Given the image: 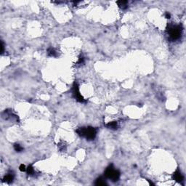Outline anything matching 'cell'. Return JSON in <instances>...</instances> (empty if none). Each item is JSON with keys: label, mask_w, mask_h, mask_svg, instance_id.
<instances>
[{"label": "cell", "mask_w": 186, "mask_h": 186, "mask_svg": "<svg viewBox=\"0 0 186 186\" xmlns=\"http://www.w3.org/2000/svg\"><path fill=\"white\" fill-rule=\"evenodd\" d=\"M47 54L49 56H51V57H57L58 56V53H57L56 50L52 47H50L47 50Z\"/></svg>", "instance_id": "cell-9"}, {"label": "cell", "mask_w": 186, "mask_h": 186, "mask_svg": "<svg viewBox=\"0 0 186 186\" xmlns=\"http://www.w3.org/2000/svg\"><path fill=\"white\" fill-rule=\"evenodd\" d=\"M13 179H14V175H13L12 173H9V174L6 175L4 177L3 181L5 182V183H10L12 182Z\"/></svg>", "instance_id": "cell-7"}, {"label": "cell", "mask_w": 186, "mask_h": 186, "mask_svg": "<svg viewBox=\"0 0 186 186\" xmlns=\"http://www.w3.org/2000/svg\"><path fill=\"white\" fill-rule=\"evenodd\" d=\"M2 117L4 119H11V120H16V121H18V117L17 115L12 114V112L11 111H9V110H5L4 112L2 114Z\"/></svg>", "instance_id": "cell-5"}, {"label": "cell", "mask_w": 186, "mask_h": 186, "mask_svg": "<svg viewBox=\"0 0 186 186\" xmlns=\"http://www.w3.org/2000/svg\"><path fill=\"white\" fill-rule=\"evenodd\" d=\"M14 149L17 152H22L23 151V148L21 147V145H20L19 144H15L14 145Z\"/></svg>", "instance_id": "cell-12"}, {"label": "cell", "mask_w": 186, "mask_h": 186, "mask_svg": "<svg viewBox=\"0 0 186 186\" xmlns=\"http://www.w3.org/2000/svg\"><path fill=\"white\" fill-rule=\"evenodd\" d=\"M105 126L111 129H118V123L116 122H111L107 124H105Z\"/></svg>", "instance_id": "cell-8"}, {"label": "cell", "mask_w": 186, "mask_h": 186, "mask_svg": "<svg viewBox=\"0 0 186 186\" xmlns=\"http://www.w3.org/2000/svg\"><path fill=\"white\" fill-rule=\"evenodd\" d=\"M26 171H27V173L29 174V175H33L34 174V169L32 166H29Z\"/></svg>", "instance_id": "cell-13"}, {"label": "cell", "mask_w": 186, "mask_h": 186, "mask_svg": "<svg viewBox=\"0 0 186 186\" xmlns=\"http://www.w3.org/2000/svg\"><path fill=\"white\" fill-rule=\"evenodd\" d=\"M96 186H106L107 184H106V183H105V180L103 178V177H99V178H97V180H96V181H95V183H94Z\"/></svg>", "instance_id": "cell-11"}, {"label": "cell", "mask_w": 186, "mask_h": 186, "mask_svg": "<svg viewBox=\"0 0 186 186\" xmlns=\"http://www.w3.org/2000/svg\"><path fill=\"white\" fill-rule=\"evenodd\" d=\"M72 93H73V97L79 102L80 103H84L86 102V100L82 96V94H80L79 92V86L77 84V83H74L73 86V89H72Z\"/></svg>", "instance_id": "cell-4"}, {"label": "cell", "mask_w": 186, "mask_h": 186, "mask_svg": "<svg viewBox=\"0 0 186 186\" xmlns=\"http://www.w3.org/2000/svg\"><path fill=\"white\" fill-rule=\"evenodd\" d=\"M19 169H20V171H21V172H25V171H26V166L24 165V164H21L20 166H19Z\"/></svg>", "instance_id": "cell-15"}, {"label": "cell", "mask_w": 186, "mask_h": 186, "mask_svg": "<svg viewBox=\"0 0 186 186\" xmlns=\"http://www.w3.org/2000/svg\"><path fill=\"white\" fill-rule=\"evenodd\" d=\"M165 17H166V18L169 19V18H170V17H171V15H170V14H169V13L166 12V13L165 14Z\"/></svg>", "instance_id": "cell-17"}, {"label": "cell", "mask_w": 186, "mask_h": 186, "mask_svg": "<svg viewBox=\"0 0 186 186\" xmlns=\"http://www.w3.org/2000/svg\"><path fill=\"white\" fill-rule=\"evenodd\" d=\"M116 3L119 5V7H121L123 10H125V9H126L128 7V6H127V4H128L127 1H118Z\"/></svg>", "instance_id": "cell-10"}, {"label": "cell", "mask_w": 186, "mask_h": 186, "mask_svg": "<svg viewBox=\"0 0 186 186\" xmlns=\"http://www.w3.org/2000/svg\"><path fill=\"white\" fill-rule=\"evenodd\" d=\"M76 132L79 135L86 137V139L88 140H93L95 138L97 134L96 129L92 126L81 127L76 130Z\"/></svg>", "instance_id": "cell-1"}, {"label": "cell", "mask_w": 186, "mask_h": 186, "mask_svg": "<svg viewBox=\"0 0 186 186\" xmlns=\"http://www.w3.org/2000/svg\"><path fill=\"white\" fill-rule=\"evenodd\" d=\"M183 31V28L180 25H169L167 28V33L169 39L172 41L180 38Z\"/></svg>", "instance_id": "cell-2"}, {"label": "cell", "mask_w": 186, "mask_h": 186, "mask_svg": "<svg viewBox=\"0 0 186 186\" xmlns=\"http://www.w3.org/2000/svg\"><path fill=\"white\" fill-rule=\"evenodd\" d=\"M173 178L175 181L178 183H182L184 180V177L179 169H177L176 172H175V173L173 174Z\"/></svg>", "instance_id": "cell-6"}, {"label": "cell", "mask_w": 186, "mask_h": 186, "mask_svg": "<svg viewBox=\"0 0 186 186\" xmlns=\"http://www.w3.org/2000/svg\"><path fill=\"white\" fill-rule=\"evenodd\" d=\"M84 62V58L82 55H80V57L79 58V60L77 61V64H82Z\"/></svg>", "instance_id": "cell-14"}, {"label": "cell", "mask_w": 186, "mask_h": 186, "mask_svg": "<svg viewBox=\"0 0 186 186\" xmlns=\"http://www.w3.org/2000/svg\"><path fill=\"white\" fill-rule=\"evenodd\" d=\"M4 43H3V41H1V53H3V52H4Z\"/></svg>", "instance_id": "cell-16"}, {"label": "cell", "mask_w": 186, "mask_h": 186, "mask_svg": "<svg viewBox=\"0 0 186 186\" xmlns=\"http://www.w3.org/2000/svg\"><path fill=\"white\" fill-rule=\"evenodd\" d=\"M104 175L106 178L111 180L113 182H116L120 177V172L119 170L115 169L113 165H110L106 168L104 172Z\"/></svg>", "instance_id": "cell-3"}]
</instances>
